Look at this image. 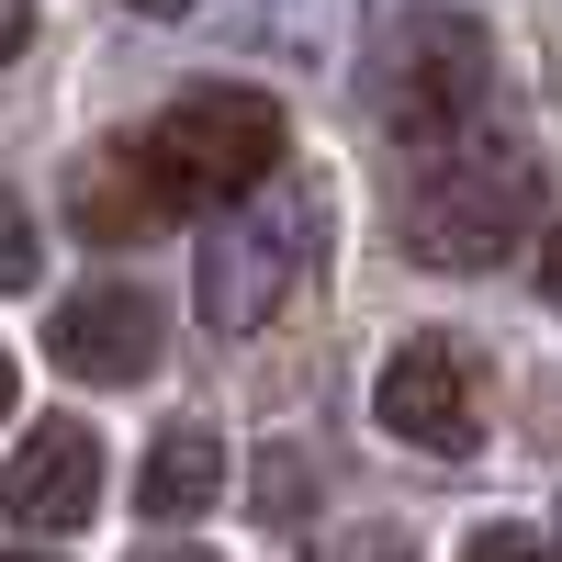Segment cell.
Wrapping results in <instances>:
<instances>
[{"label": "cell", "instance_id": "cell-1", "mask_svg": "<svg viewBox=\"0 0 562 562\" xmlns=\"http://www.w3.org/2000/svg\"><path fill=\"white\" fill-rule=\"evenodd\" d=\"M135 180H147L158 214H203V203H248L281 180V158H293V135H281V102L270 90H180V102L135 135Z\"/></svg>", "mask_w": 562, "mask_h": 562}, {"label": "cell", "instance_id": "cell-2", "mask_svg": "<svg viewBox=\"0 0 562 562\" xmlns=\"http://www.w3.org/2000/svg\"><path fill=\"white\" fill-rule=\"evenodd\" d=\"M326 237H338V203H326V180L281 169L270 192H248L237 214L203 237V326L214 338H259V326L304 293V270L326 259Z\"/></svg>", "mask_w": 562, "mask_h": 562}, {"label": "cell", "instance_id": "cell-3", "mask_svg": "<svg viewBox=\"0 0 562 562\" xmlns=\"http://www.w3.org/2000/svg\"><path fill=\"white\" fill-rule=\"evenodd\" d=\"M371 90H383V124L405 135V147H461V135L484 124V90H495V45L473 12H405L383 34V68H371Z\"/></svg>", "mask_w": 562, "mask_h": 562}, {"label": "cell", "instance_id": "cell-4", "mask_svg": "<svg viewBox=\"0 0 562 562\" xmlns=\"http://www.w3.org/2000/svg\"><path fill=\"white\" fill-rule=\"evenodd\" d=\"M529 214H540V169L518 147H473V158H439L428 180H416L405 237L428 248L439 270H495L506 248L529 237Z\"/></svg>", "mask_w": 562, "mask_h": 562}, {"label": "cell", "instance_id": "cell-5", "mask_svg": "<svg viewBox=\"0 0 562 562\" xmlns=\"http://www.w3.org/2000/svg\"><path fill=\"white\" fill-rule=\"evenodd\" d=\"M371 416H383L405 450L461 461L484 439V371H473V349H461V338H405L383 360V383H371Z\"/></svg>", "mask_w": 562, "mask_h": 562}, {"label": "cell", "instance_id": "cell-6", "mask_svg": "<svg viewBox=\"0 0 562 562\" xmlns=\"http://www.w3.org/2000/svg\"><path fill=\"white\" fill-rule=\"evenodd\" d=\"M90 506H102V439H90L79 416H45V428L0 461V518L68 540V529H90Z\"/></svg>", "mask_w": 562, "mask_h": 562}, {"label": "cell", "instance_id": "cell-7", "mask_svg": "<svg viewBox=\"0 0 562 562\" xmlns=\"http://www.w3.org/2000/svg\"><path fill=\"white\" fill-rule=\"evenodd\" d=\"M45 349H57L79 383H135L158 360V304L135 281H79V293L45 315Z\"/></svg>", "mask_w": 562, "mask_h": 562}, {"label": "cell", "instance_id": "cell-8", "mask_svg": "<svg viewBox=\"0 0 562 562\" xmlns=\"http://www.w3.org/2000/svg\"><path fill=\"white\" fill-rule=\"evenodd\" d=\"M225 495V439L203 416H169L147 439V473H135V506H147V529H192L203 506Z\"/></svg>", "mask_w": 562, "mask_h": 562}, {"label": "cell", "instance_id": "cell-9", "mask_svg": "<svg viewBox=\"0 0 562 562\" xmlns=\"http://www.w3.org/2000/svg\"><path fill=\"white\" fill-rule=\"evenodd\" d=\"M79 225H90V237H135V225H158V203H147V180H135L124 147H102V158L79 169Z\"/></svg>", "mask_w": 562, "mask_h": 562}, {"label": "cell", "instance_id": "cell-10", "mask_svg": "<svg viewBox=\"0 0 562 562\" xmlns=\"http://www.w3.org/2000/svg\"><path fill=\"white\" fill-rule=\"evenodd\" d=\"M315 562H416V540H405L394 518H360V529H338V540H315Z\"/></svg>", "mask_w": 562, "mask_h": 562}, {"label": "cell", "instance_id": "cell-11", "mask_svg": "<svg viewBox=\"0 0 562 562\" xmlns=\"http://www.w3.org/2000/svg\"><path fill=\"white\" fill-rule=\"evenodd\" d=\"M34 281V214L12 203V180H0V293H23Z\"/></svg>", "mask_w": 562, "mask_h": 562}, {"label": "cell", "instance_id": "cell-12", "mask_svg": "<svg viewBox=\"0 0 562 562\" xmlns=\"http://www.w3.org/2000/svg\"><path fill=\"white\" fill-rule=\"evenodd\" d=\"M461 562H562L540 529H473V540H461Z\"/></svg>", "mask_w": 562, "mask_h": 562}, {"label": "cell", "instance_id": "cell-13", "mask_svg": "<svg viewBox=\"0 0 562 562\" xmlns=\"http://www.w3.org/2000/svg\"><path fill=\"white\" fill-rule=\"evenodd\" d=\"M23 34H34V0H0V57H23Z\"/></svg>", "mask_w": 562, "mask_h": 562}, {"label": "cell", "instance_id": "cell-14", "mask_svg": "<svg viewBox=\"0 0 562 562\" xmlns=\"http://www.w3.org/2000/svg\"><path fill=\"white\" fill-rule=\"evenodd\" d=\"M540 293L562 304V214H551V237H540Z\"/></svg>", "mask_w": 562, "mask_h": 562}, {"label": "cell", "instance_id": "cell-15", "mask_svg": "<svg viewBox=\"0 0 562 562\" xmlns=\"http://www.w3.org/2000/svg\"><path fill=\"white\" fill-rule=\"evenodd\" d=\"M12 405H23V360L0 349V428H12Z\"/></svg>", "mask_w": 562, "mask_h": 562}, {"label": "cell", "instance_id": "cell-16", "mask_svg": "<svg viewBox=\"0 0 562 562\" xmlns=\"http://www.w3.org/2000/svg\"><path fill=\"white\" fill-rule=\"evenodd\" d=\"M135 562H214V551H192V540H158V551H135Z\"/></svg>", "mask_w": 562, "mask_h": 562}, {"label": "cell", "instance_id": "cell-17", "mask_svg": "<svg viewBox=\"0 0 562 562\" xmlns=\"http://www.w3.org/2000/svg\"><path fill=\"white\" fill-rule=\"evenodd\" d=\"M135 12H192V0H135Z\"/></svg>", "mask_w": 562, "mask_h": 562}, {"label": "cell", "instance_id": "cell-18", "mask_svg": "<svg viewBox=\"0 0 562 562\" xmlns=\"http://www.w3.org/2000/svg\"><path fill=\"white\" fill-rule=\"evenodd\" d=\"M0 562H34V551H0Z\"/></svg>", "mask_w": 562, "mask_h": 562}, {"label": "cell", "instance_id": "cell-19", "mask_svg": "<svg viewBox=\"0 0 562 562\" xmlns=\"http://www.w3.org/2000/svg\"><path fill=\"white\" fill-rule=\"evenodd\" d=\"M551 551H562V540H551Z\"/></svg>", "mask_w": 562, "mask_h": 562}]
</instances>
